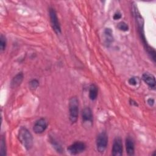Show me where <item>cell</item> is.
<instances>
[{"label":"cell","mask_w":156,"mask_h":156,"mask_svg":"<svg viewBox=\"0 0 156 156\" xmlns=\"http://www.w3.org/2000/svg\"><path fill=\"white\" fill-rule=\"evenodd\" d=\"M48 126V123L44 118H40L37 120L33 126V130L37 134L42 133L45 131Z\"/></svg>","instance_id":"cell-6"},{"label":"cell","mask_w":156,"mask_h":156,"mask_svg":"<svg viewBox=\"0 0 156 156\" xmlns=\"http://www.w3.org/2000/svg\"><path fill=\"white\" fill-rule=\"evenodd\" d=\"M18 139L23 146L29 150L33 146V136L30 131L24 127H21L19 130Z\"/></svg>","instance_id":"cell-1"},{"label":"cell","mask_w":156,"mask_h":156,"mask_svg":"<svg viewBox=\"0 0 156 156\" xmlns=\"http://www.w3.org/2000/svg\"><path fill=\"white\" fill-rule=\"evenodd\" d=\"M96 143L98 152L101 153L104 152L108 144V136L105 132H102L98 135Z\"/></svg>","instance_id":"cell-3"},{"label":"cell","mask_w":156,"mask_h":156,"mask_svg":"<svg viewBox=\"0 0 156 156\" xmlns=\"http://www.w3.org/2000/svg\"><path fill=\"white\" fill-rule=\"evenodd\" d=\"M82 119L83 122H92L93 114L90 107H85L82 111Z\"/></svg>","instance_id":"cell-9"},{"label":"cell","mask_w":156,"mask_h":156,"mask_svg":"<svg viewBox=\"0 0 156 156\" xmlns=\"http://www.w3.org/2000/svg\"><path fill=\"white\" fill-rule=\"evenodd\" d=\"M23 80V74L22 73H18L15 76L13 77L10 82V86L12 88H16L18 87Z\"/></svg>","instance_id":"cell-11"},{"label":"cell","mask_w":156,"mask_h":156,"mask_svg":"<svg viewBox=\"0 0 156 156\" xmlns=\"http://www.w3.org/2000/svg\"><path fill=\"white\" fill-rule=\"evenodd\" d=\"M104 35L106 43L110 44L113 40L112 30L110 28H106L104 30Z\"/></svg>","instance_id":"cell-13"},{"label":"cell","mask_w":156,"mask_h":156,"mask_svg":"<svg viewBox=\"0 0 156 156\" xmlns=\"http://www.w3.org/2000/svg\"><path fill=\"white\" fill-rule=\"evenodd\" d=\"M98 94V87L94 84L92 83L89 88V98L91 101H94L97 98Z\"/></svg>","instance_id":"cell-12"},{"label":"cell","mask_w":156,"mask_h":156,"mask_svg":"<svg viewBox=\"0 0 156 156\" xmlns=\"http://www.w3.org/2000/svg\"><path fill=\"white\" fill-rule=\"evenodd\" d=\"M112 155L114 156H120L122 154L123 147L122 140L120 137H116L113 141L112 147Z\"/></svg>","instance_id":"cell-7"},{"label":"cell","mask_w":156,"mask_h":156,"mask_svg":"<svg viewBox=\"0 0 156 156\" xmlns=\"http://www.w3.org/2000/svg\"><path fill=\"white\" fill-rule=\"evenodd\" d=\"M7 44V41L5 37L3 35H1L0 37V48L1 51H4L6 47Z\"/></svg>","instance_id":"cell-15"},{"label":"cell","mask_w":156,"mask_h":156,"mask_svg":"<svg viewBox=\"0 0 156 156\" xmlns=\"http://www.w3.org/2000/svg\"><path fill=\"white\" fill-rule=\"evenodd\" d=\"M49 17H50V21L51 23L52 27L55 32L57 34L61 33V27L60 25V23L58 21V19L57 15V13L54 9L50 8L49 11Z\"/></svg>","instance_id":"cell-4"},{"label":"cell","mask_w":156,"mask_h":156,"mask_svg":"<svg viewBox=\"0 0 156 156\" xmlns=\"http://www.w3.org/2000/svg\"><path fill=\"white\" fill-rule=\"evenodd\" d=\"M69 114L70 121L76 122L79 115V101L76 96L71 98L69 101Z\"/></svg>","instance_id":"cell-2"},{"label":"cell","mask_w":156,"mask_h":156,"mask_svg":"<svg viewBox=\"0 0 156 156\" xmlns=\"http://www.w3.org/2000/svg\"><path fill=\"white\" fill-rule=\"evenodd\" d=\"M86 149V145L83 142L76 141L68 146V152L71 155H77L83 152Z\"/></svg>","instance_id":"cell-5"},{"label":"cell","mask_w":156,"mask_h":156,"mask_svg":"<svg viewBox=\"0 0 156 156\" xmlns=\"http://www.w3.org/2000/svg\"><path fill=\"white\" fill-rule=\"evenodd\" d=\"M29 85L31 90H35L38 87L39 82L37 79H33L29 82Z\"/></svg>","instance_id":"cell-17"},{"label":"cell","mask_w":156,"mask_h":156,"mask_svg":"<svg viewBox=\"0 0 156 156\" xmlns=\"http://www.w3.org/2000/svg\"><path fill=\"white\" fill-rule=\"evenodd\" d=\"M0 154L2 155H6V147H5V142L4 136H2L1 138V143H0Z\"/></svg>","instance_id":"cell-14"},{"label":"cell","mask_w":156,"mask_h":156,"mask_svg":"<svg viewBox=\"0 0 156 156\" xmlns=\"http://www.w3.org/2000/svg\"><path fill=\"white\" fill-rule=\"evenodd\" d=\"M126 152L129 155H133L135 152V145L133 140L130 137H127L126 140Z\"/></svg>","instance_id":"cell-10"},{"label":"cell","mask_w":156,"mask_h":156,"mask_svg":"<svg viewBox=\"0 0 156 156\" xmlns=\"http://www.w3.org/2000/svg\"><path fill=\"white\" fill-rule=\"evenodd\" d=\"M117 27L120 30H122V31H127L129 30V26L127 24H126L123 21L119 23L117 25Z\"/></svg>","instance_id":"cell-16"},{"label":"cell","mask_w":156,"mask_h":156,"mask_svg":"<svg viewBox=\"0 0 156 156\" xmlns=\"http://www.w3.org/2000/svg\"><path fill=\"white\" fill-rule=\"evenodd\" d=\"M121 18V13L119 12H116L114 15H113V19L115 20H119Z\"/></svg>","instance_id":"cell-19"},{"label":"cell","mask_w":156,"mask_h":156,"mask_svg":"<svg viewBox=\"0 0 156 156\" xmlns=\"http://www.w3.org/2000/svg\"><path fill=\"white\" fill-rule=\"evenodd\" d=\"M142 79L151 88L155 89V76L150 73H144L142 76Z\"/></svg>","instance_id":"cell-8"},{"label":"cell","mask_w":156,"mask_h":156,"mask_svg":"<svg viewBox=\"0 0 156 156\" xmlns=\"http://www.w3.org/2000/svg\"><path fill=\"white\" fill-rule=\"evenodd\" d=\"M147 104L150 105V106H152L154 104V99L152 98H149L147 100Z\"/></svg>","instance_id":"cell-20"},{"label":"cell","mask_w":156,"mask_h":156,"mask_svg":"<svg viewBox=\"0 0 156 156\" xmlns=\"http://www.w3.org/2000/svg\"><path fill=\"white\" fill-rule=\"evenodd\" d=\"M128 82L131 85H136L139 82V79L137 77H132L129 79Z\"/></svg>","instance_id":"cell-18"}]
</instances>
